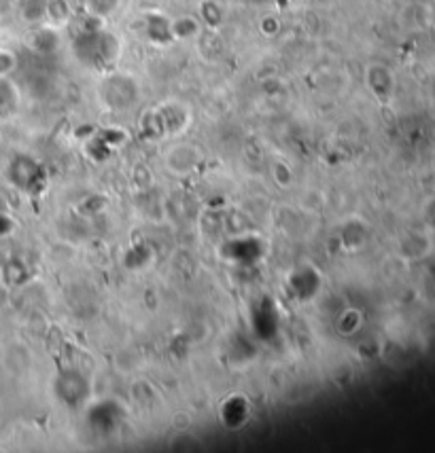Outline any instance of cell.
<instances>
[{
	"label": "cell",
	"mask_w": 435,
	"mask_h": 453,
	"mask_svg": "<svg viewBox=\"0 0 435 453\" xmlns=\"http://www.w3.org/2000/svg\"><path fill=\"white\" fill-rule=\"evenodd\" d=\"M172 34L177 38H191V36L200 34V26L193 17H183V20L172 24Z\"/></svg>",
	"instance_id": "6da1fadb"
},
{
	"label": "cell",
	"mask_w": 435,
	"mask_h": 453,
	"mask_svg": "<svg viewBox=\"0 0 435 453\" xmlns=\"http://www.w3.org/2000/svg\"><path fill=\"white\" fill-rule=\"evenodd\" d=\"M18 66V55L11 49L0 47V79H7Z\"/></svg>",
	"instance_id": "7a4b0ae2"
},
{
	"label": "cell",
	"mask_w": 435,
	"mask_h": 453,
	"mask_svg": "<svg viewBox=\"0 0 435 453\" xmlns=\"http://www.w3.org/2000/svg\"><path fill=\"white\" fill-rule=\"evenodd\" d=\"M119 5V0H90L88 7L92 11V15H109L111 11H115Z\"/></svg>",
	"instance_id": "3957f363"
},
{
	"label": "cell",
	"mask_w": 435,
	"mask_h": 453,
	"mask_svg": "<svg viewBox=\"0 0 435 453\" xmlns=\"http://www.w3.org/2000/svg\"><path fill=\"white\" fill-rule=\"evenodd\" d=\"M13 5V0H0V15H5Z\"/></svg>",
	"instance_id": "277c9868"
}]
</instances>
